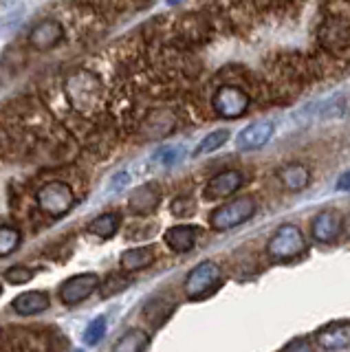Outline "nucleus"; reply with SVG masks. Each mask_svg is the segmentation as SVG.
<instances>
[{
  "label": "nucleus",
  "instance_id": "nucleus-31",
  "mask_svg": "<svg viewBox=\"0 0 350 352\" xmlns=\"http://www.w3.org/2000/svg\"><path fill=\"white\" fill-rule=\"evenodd\" d=\"M335 190L337 192H350V170L339 176L337 183H335Z\"/></svg>",
  "mask_w": 350,
  "mask_h": 352
},
{
  "label": "nucleus",
  "instance_id": "nucleus-21",
  "mask_svg": "<svg viewBox=\"0 0 350 352\" xmlns=\"http://www.w3.org/2000/svg\"><path fill=\"white\" fill-rule=\"evenodd\" d=\"M348 110H350L348 95H333V97H328L326 102H320L317 115H320L322 119H342Z\"/></svg>",
  "mask_w": 350,
  "mask_h": 352
},
{
  "label": "nucleus",
  "instance_id": "nucleus-25",
  "mask_svg": "<svg viewBox=\"0 0 350 352\" xmlns=\"http://www.w3.org/2000/svg\"><path fill=\"white\" fill-rule=\"evenodd\" d=\"M104 337H106V319L104 317H97V319H93L89 326H86V330H84V341L89 346H97Z\"/></svg>",
  "mask_w": 350,
  "mask_h": 352
},
{
  "label": "nucleus",
  "instance_id": "nucleus-16",
  "mask_svg": "<svg viewBox=\"0 0 350 352\" xmlns=\"http://www.w3.org/2000/svg\"><path fill=\"white\" fill-rule=\"evenodd\" d=\"M278 181L284 190L289 192H302L311 185V170L304 163H287L278 170Z\"/></svg>",
  "mask_w": 350,
  "mask_h": 352
},
{
  "label": "nucleus",
  "instance_id": "nucleus-19",
  "mask_svg": "<svg viewBox=\"0 0 350 352\" xmlns=\"http://www.w3.org/2000/svg\"><path fill=\"white\" fill-rule=\"evenodd\" d=\"M150 346V335L141 328H130L117 339L111 352H146Z\"/></svg>",
  "mask_w": 350,
  "mask_h": 352
},
{
  "label": "nucleus",
  "instance_id": "nucleus-26",
  "mask_svg": "<svg viewBox=\"0 0 350 352\" xmlns=\"http://www.w3.org/2000/svg\"><path fill=\"white\" fill-rule=\"evenodd\" d=\"M34 280V271L29 267H23V264H14V267H9L5 271V282L7 284H14V286H20V284H27Z\"/></svg>",
  "mask_w": 350,
  "mask_h": 352
},
{
  "label": "nucleus",
  "instance_id": "nucleus-1",
  "mask_svg": "<svg viewBox=\"0 0 350 352\" xmlns=\"http://www.w3.org/2000/svg\"><path fill=\"white\" fill-rule=\"evenodd\" d=\"M306 249H309V242H306L304 231L293 225V223H284L276 229L267 242V256L273 262H291L304 256Z\"/></svg>",
  "mask_w": 350,
  "mask_h": 352
},
{
  "label": "nucleus",
  "instance_id": "nucleus-8",
  "mask_svg": "<svg viewBox=\"0 0 350 352\" xmlns=\"http://www.w3.org/2000/svg\"><path fill=\"white\" fill-rule=\"evenodd\" d=\"M344 231V216L337 209H322L311 220V238L320 245H331Z\"/></svg>",
  "mask_w": 350,
  "mask_h": 352
},
{
  "label": "nucleus",
  "instance_id": "nucleus-27",
  "mask_svg": "<svg viewBox=\"0 0 350 352\" xmlns=\"http://www.w3.org/2000/svg\"><path fill=\"white\" fill-rule=\"evenodd\" d=\"M170 212L177 218H188V216H192L196 212V203L192 201L190 196H177L170 203Z\"/></svg>",
  "mask_w": 350,
  "mask_h": 352
},
{
  "label": "nucleus",
  "instance_id": "nucleus-28",
  "mask_svg": "<svg viewBox=\"0 0 350 352\" xmlns=\"http://www.w3.org/2000/svg\"><path fill=\"white\" fill-rule=\"evenodd\" d=\"M183 157V148H179V146H168V148H161L157 154H155V161L157 163H161V165H174L179 159Z\"/></svg>",
  "mask_w": 350,
  "mask_h": 352
},
{
  "label": "nucleus",
  "instance_id": "nucleus-17",
  "mask_svg": "<svg viewBox=\"0 0 350 352\" xmlns=\"http://www.w3.org/2000/svg\"><path fill=\"white\" fill-rule=\"evenodd\" d=\"M155 262V247H135V249H126L122 256H119V267L126 273H135V271H144L150 264Z\"/></svg>",
  "mask_w": 350,
  "mask_h": 352
},
{
  "label": "nucleus",
  "instance_id": "nucleus-10",
  "mask_svg": "<svg viewBox=\"0 0 350 352\" xmlns=\"http://www.w3.org/2000/svg\"><path fill=\"white\" fill-rule=\"evenodd\" d=\"M62 38H64L62 22L56 18H45L29 31V47L36 51H51L62 42Z\"/></svg>",
  "mask_w": 350,
  "mask_h": 352
},
{
  "label": "nucleus",
  "instance_id": "nucleus-32",
  "mask_svg": "<svg viewBox=\"0 0 350 352\" xmlns=\"http://www.w3.org/2000/svg\"><path fill=\"white\" fill-rule=\"evenodd\" d=\"M0 295H3V286H0Z\"/></svg>",
  "mask_w": 350,
  "mask_h": 352
},
{
  "label": "nucleus",
  "instance_id": "nucleus-29",
  "mask_svg": "<svg viewBox=\"0 0 350 352\" xmlns=\"http://www.w3.org/2000/svg\"><path fill=\"white\" fill-rule=\"evenodd\" d=\"M280 352H315V346L311 339L306 337H298V339H291L287 346H284Z\"/></svg>",
  "mask_w": 350,
  "mask_h": 352
},
{
  "label": "nucleus",
  "instance_id": "nucleus-5",
  "mask_svg": "<svg viewBox=\"0 0 350 352\" xmlns=\"http://www.w3.org/2000/svg\"><path fill=\"white\" fill-rule=\"evenodd\" d=\"M38 205L45 214L53 218L67 216L75 205V192L64 181H49L38 190Z\"/></svg>",
  "mask_w": 350,
  "mask_h": 352
},
{
  "label": "nucleus",
  "instance_id": "nucleus-18",
  "mask_svg": "<svg viewBox=\"0 0 350 352\" xmlns=\"http://www.w3.org/2000/svg\"><path fill=\"white\" fill-rule=\"evenodd\" d=\"M14 311L23 317H29V315H38L42 311H47L49 308V295L42 293V291H27L23 295H18L16 300L12 302Z\"/></svg>",
  "mask_w": 350,
  "mask_h": 352
},
{
  "label": "nucleus",
  "instance_id": "nucleus-11",
  "mask_svg": "<svg viewBox=\"0 0 350 352\" xmlns=\"http://www.w3.org/2000/svg\"><path fill=\"white\" fill-rule=\"evenodd\" d=\"M240 187H243V174L238 170H225L207 181L203 196L207 201H223V198L234 196Z\"/></svg>",
  "mask_w": 350,
  "mask_h": 352
},
{
  "label": "nucleus",
  "instance_id": "nucleus-2",
  "mask_svg": "<svg viewBox=\"0 0 350 352\" xmlns=\"http://www.w3.org/2000/svg\"><path fill=\"white\" fill-rule=\"evenodd\" d=\"M223 284V269L214 260H203L185 275L183 293L190 302H201L218 291Z\"/></svg>",
  "mask_w": 350,
  "mask_h": 352
},
{
  "label": "nucleus",
  "instance_id": "nucleus-24",
  "mask_svg": "<svg viewBox=\"0 0 350 352\" xmlns=\"http://www.w3.org/2000/svg\"><path fill=\"white\" fill-rule=\"evenodd\" d=\"M128 286H130V278H126L122 273H113V275H108L104 282H100V295L106 300V297H113L117 293L126 291Z\"/></svg>",
  "mask_w": 350,
  "mask_h": 352
},
{
  "label": "nucleus",
  "instance_id": "nucleus-12",
  "mask_svg": "<svg viewBox=\"0 0 350 352\" xmlns=\"http://www.w3.org/2000/svg\"><path fill=\"white\" fill-rule=\"evenodd\" d=\"M315 344L322 350L337 352L350 348V322H331L315 333Z\"/></svg>",
  "mask_w": 350,
  "mask_h": 352
},
{
  "label": "nucleus",
  "instance_id": "nucleus-20",
  "mask_svg": "<svg viewBox=\"0 0 350 352\" xmlns=\"http://www.w3.org/2000/svg\"><path fill=\"white\" fill-rule=\"evenodd\" d=\"M119 227H122V216L117 212H106V214H100L97 218H93V223L89 225V231L97 238L108 240L117 234Z\"/></svg>",
  "mask_w": 350,
  "mask_h": 352
},
{
  "label": "nucleus",
  "instance_id": "nucleus-13",
  "mask_svg": "<svg viewBox=\"0 0 350 352\" xmlns=\"http://www.w3.org/2000/svg\"><path fill=\"white\" fill-rule=\"evenodd\" d=\"M273 132H276L273 121H256V124H251L245 130H240V135L236 137V148L243 150V152L258 150L271 141Z\"/></svg>",
  "mask_w": 350,
  "mask_h": 352
},
{
  "label": "nucleus",
  "instance_id": "nucleus-3",
  "mask_svg": "<svg viewBox=\"0 0 350 352\" xmlns=\"http://www.w3.org/2000/svg\"><path fill=\"white\" fill-rule=\"evenodd\" d=\"M258 212V203L254 196H238L221 207H216L210 214V227L214 231H229L245 225Z\"/></svg>",
  "mask_w": 350,
  "mask_h": 352
},
{
  "label": "nucleus",
  "instance_id": "nucleus-30",
  "mask_svg": "<svg viewBox=\"0 0 350 352\" xmlns=\"http://www.w3.org/2000/svg\"><path fill=\"white\" fill-rule=\"evenodd\" d=\"M128 183H130V174L128 172H119V174H115L113 179H111V190L113 192H122Z\"/></svg>",
  "mask_w": 350,
  "mask_h": 352
},
{
  "label": "nucleus",
  "instance_id": "nucleus-14",
  "mask_svg": "<svg viewBox=\"0 0 350 352\" xmlns=\"http://www.w3.org/2000/svg\"><path fill=\"white\" fill-rule=\"evenodd\" d=\"M161 203V190L157 183H146L139 185L133 194L128 196V209L135 216H148L152 214Z\"/></svg>",
  "mask_w": 350,
  "mask_h": 352
},
{
  "label": "nucleus",
  "instance_id": "nucleus-23",
  "mask_svg": "<svg viewBox=\"0 0 350 352\" xmlns=\"http://www.w3.org/2000/svg\"><path fill=\"white\" fill-rule=\"evenodd\" d=\"M23 242V234L16 227L9 225H0V258H7L20 247Z\"/></svg>",
  "mask_w": 350,
  "mask_h": 352
},
{
  "label": "nucleus",
  "instance_id": "nucleus-9",
  "mask_svg": "<svg viewBox=\"0 0 350 352\" xmlns=\"http://www.w3.org/2000/svg\"><path fill=\"white\" fill-rule=\"evenodd\" d=\"M177 128V115L170 108H155L146 115V119L141 121V137L144 139H163L174 132Z\"/></svg>",
  "mask_w": 350,
  "mask_h": 352
},
{
  "label": "nucleus",
  "instance_id": "nucleus-33",
  "mask_svg": "<svg viewBox=\"0 0 350 352\" xmlns=\"http://www.w3.org/2000/svg\"><path fill=\"white\" fill-rule=\"evenodd\" d=\"M75 352H84V350H75Z\"/></svg>",
  "mask_w": 350,
  "mask_h": 352
},
{
  "label": "nucleus",
  "instance_id": "nucleus-22",
  "mask_svg": "<svg viewBox=\"0 0 350 352\" xmlns=\"http://www.w3.org/2000/svg\"><path fill=\"white\" fill-rule=\"evenodd\" d=\"M227 139H229V130H225V128L210 132V135L203 137L199 146L194 148L192 157H203V154H210V152H214L218 148H223L227 143Z\"/></svg>",
  "mask_w": 350,
  "mask_h": 352
},
{
  "label": "nucleus",
  "instance_id": "nucleus-6",
  "mask_svg": "<svg viewBox=\"0 0 350 352\" xmlns=\"http://www.w3.org/2000/svg\"><path fill=\"white\" fill-rule=\"evenodd\" d=\"M212 106H214L218 117H223V119H240L249 110L251 99H249V95L243 91V88H238V86H221L214 93Z\"/></svg>",
  "mask_w": 350,
  "mask_h": 352
},
{
  "label": "nucleus",
  "instance_id": "nucleus-15",
  "mask_svg": "<svg viewBox=\"0 0 350 352\" xmlns=\"http://www.w3.org/2000/svg\"><path fill=\"white\" fill-rule=\"evenodd\" d=\"M199 227L194 225H174L163 234V242L168 245L170 251L174 253H190L199 238Z\"/></svg>",
  "mask_w": 350,
  "mask_h": 352
},
{
  "label": "nucleus",
  "instance_id": "nucleus-4",
  "mask_svg": "<svg viewBox=\"0 0 350 352\" xmlns=\"http://www.w3.org/2000/svg\"><path fill=\"white\" fill-rule=\"evenodd\" d=\"M67 95L73 108H78L80 113H89V110H93L100 104V97H102L100 77L86 69L73 73L67 80Z\"/></svg>",
  "mask_w": 350,
  "mask_h": 352
},
{
  "label": "nucleus",
  "instance_id": "nucleus-7",
  "mask_svg": "<svg viewBox=\"0 0 350 352\" xmlns=\"http://www.w3.org/2000/svg\"><path fill=\"white\" fill-rule=\"evenodd\" d=\"M97 289H100V278H97L95 273H78L62 282L58 295L62 304L75 306V304H82L84 300H89L93 291Z\"/></svg>",
  "mask_w": 350,
  "mask_h": 352
}]
</instances>
